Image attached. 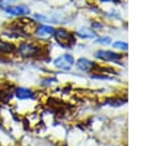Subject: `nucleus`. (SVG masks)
<instances>
[{
  "mask_svg": "<svg viewBox=\"0 0 158 146\" xmlns=\"http://www.w3.org/2000/svg\"><path fill=\"white\" fill-rule=\"evenodd\" d=\"M16 53L25 59H35L44 54V47L40 42L25 40L16 45Z\"/></svg>",
  "mask_w": 158,
  "mask_h": 146,
  "instance_id": "f257e3e1",
  "label": "nucleus"
},
{
  "mask_svg": "<svg viewBox=\"0 0 158 146\" xmlns=\"http://www.w3.org/2000/svg\"><path fill=\"white\" fill-rule=\"evenodd\" d=\"M2 11L6 14V15H10V16H14V17H27L30 14H31V9L28 5L26 4H14V5H6Z\"/></svg>",
  "mask_w": 158,
  "mask_h": 146,
  "instance_id": "f03ea898",
  "label": "nucleus"
},
{
  "mask_svg": "<svg viewBox=\"0 0 158 146\" xmlns=\"http://www.w3.org/2000/svg\"><path fill=\"white\" fill-rule=\"evenodd\" d=\"M53 37L56 38V41L64 46V47H68V46H72L75 43V36L74 33H72L70 31L65 30V28H56L54 30V33H53Z\"/></svg>",
  "mask_w": 158,
  "mask_h": 146,
  "instance_id": "7ed1b4c3",
  "label": "nucleus"
},
{
  "mask_svg": "<svg viewBox=\"0 0 158 146\" xmlns=\"http://www.w3.org/2000/svg\"><path fill=\"white\" fill-rule=\"evenodd\" d=\"M53 64L58 68V69H62V71H69L74 64H75V61H74V57L69 53H64V54H60L58 56L54 61H53Z\"/></svg>",
  "mask_w": 158,
  "mask_h": 146,
  "instance_id": "20e7f679",
  "label": "nucleus"
},
{
  "mask_svg": "<svg viewBox=\"0 0 158 146\" xmlns=\"http://www.w3.org/2000/svg\"><path fill=\"white\" fill-rule=\"evenodd\" d=\"M14 95L17 100H33L36 98V93L27 87H17L14 90Z\"/></svg>",
  "mask_w": 158,
  "mask_h": 146,
  "instance_id": "39448f33",
  "label": "nucleus"
},
{
  "mask_svg": "<svg viewBox=\"0 0 158 146\" xmlns=\"http://www.w3.org/2000/svg\"><path fill=\"white\" fill-rule=\"evenodd\" d=\"M54 27L53 26H49V25H44V24H37L33 33L37 36V37H49V36H53L54 33Z\"/></svg>",
  "mask_w": 158,
  "mask_h": 146,
  "instance_id": "423d86ee",
  "label": "nucleus"
},
{
  "mask_svg": "<svg viewBox=\"0 0 158 146\" xmlns=\"http://www.w3.org/2000/svg\"><path fill=\"white\" fill-rule=\"evenodd\" d=\"M14 53H16V43L11 41H6L2 37H0V54L10 56Z\"/></svg>",
  "mask_w": 158,
  "mask_h": 146,
  "instance_id": "0eeeda50",
  "label": "nucleus"
},
{
  "mask_svg": "<svg viewBox=\"0 0 158 146\" xmlns=\"http://www.w3.org/2000/svg\"><path fill=\"white\" fill-rule=\"evenodd\" d=\"M95 57L101 59V61H117L121 58V54L114 53L112 51H105V49H99L95 52Z\"/></svg>",
  "mask_w": 158,
  "mask_h": 146,
  "instance_id": "6e6552de",
  "label": "nucleus"
},
{
  "mask_svg": "<svg viewBox=\"0 0 158 146\" xmlns=\"http://www.w3.org/2000/svg\"><path fill=\"white\" fill-rule=\"evenodd\" d=\"M75 64H77V67L80 69V71H83V72H91L94 68H95V63L93 62V61H90V59H88V58H79L77 62H75Z\"/></svg>",
  "mask_w": 158,
  "mask_h": 146,
  "instance_id": "1a4fd4ad",
  "label": "nucleus"
},
{
  "mask_svg": "<svg viewBox=\"0 0 158 146\" xmlns=\"http://www.w3.org/2000/svg\"><path fill=\"white\" fill-rule=\"evenodd\" d=\"M77 35H78L79 37H81V38H94V37L96 36V33H95L93 30L88 28V27H81L80 30H78Z\"/></svg>",
  "mask_w": 158,
  "mask_h": 146,
  "instance_id": "9d476101",
  "label": "nucleus"
},
{
  "mask_svg": "<svg viewBox=\"0 0 158 146\" xmlns=\"http://www.w3.org/2000/svg\"><path fill=\"white\" fill-rule=\"evenodd\" d=\"M114 47H115V48H118V49L126 51V49H127V43H126V42H122V41H116V42L114 43Z\"/></svg>",
  "mask_w": 158,
  "mask_h": 146,
  "instance_id": "9b49d317",
  "label": "nucleus"
},
{
  "mask_svg": "<svg viewBox=\"0 0 158 146\" xmlns=\"http://www.w3.org/2000/svg\"><path fill=\"white\" fill-rule=\"evenodd\" d=\"M110 42H111L110 37H99V38H96V43H100V45H107Z\"/></svg>",
  "mask_w": 158,
  "mask_h": 146,
  "instance_id": "f8f14e48",
  "label": "nucleus"
},
{
  "mask_svg": "<svg viewBox=\"0 0 158 146\" xmlns=\"http://www.w3.org/2000/svg\"><path fill=\"white\" fill-rule=\"evenodd\" d=\"M101 1H117V0H101Z\"/></svg>",
  "mask_w": 158,
  "mask_h": 146,
  "instance_id": "ddd939ff",
  "label": "nucleus"
},
{
  "mask_svg": "<svg viewBox=\"0 0 158 146\" xmlns=\"http://www.w3.org/2000/svg\"><path fill=\"white\" fill-rule=\"evenodd\" d=\"M6 1H19V0H6Z\"/></svg>",
  "mask_w": 158,
  "mask_h": 146,
  "instance_id": "4468645a",
  "label": "nucleus"
}]
</instances>
